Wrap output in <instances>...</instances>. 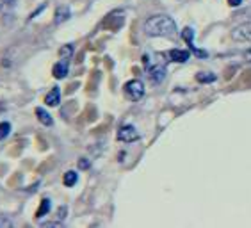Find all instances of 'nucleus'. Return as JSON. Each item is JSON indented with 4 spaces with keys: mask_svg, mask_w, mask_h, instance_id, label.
<instances>
[{
    "mask_svg": "<svg viewBox=\"0 0 251 228\" xmlns=\"http://www.w3.org/2000/svg\"><path fill=\"white\" fill-rule=\"evenodd\" d=\"M145 32L151 38H173L176 34V24L168 15H155L145 22Z\"/></svg>",
    "mask_w": 251,
    "mask_h": 228,
    "instance_id": "nucleus-1",
    "label": "nucleus"
},
{
    "mask_svg": "<svg viewBox=\"0 0 251 228\" xmlns=\"http://www.w3.org/2000/svg\"><path fill=\"white\" fill-rule=\"evenodd\" d=\"M125 97L132 102H137L141 98L145 97V84L141 82V80H128L125 84Z\"/></svg>",
    "mask_w": 251,
    "mask_h": 228,
    "instance_id": "nucleus-2",
    "label": "nucleus"
},
{
    "mask_svg": "<svg viewBox=\"0 0 251 228\" xmlns=\"http://www.w3.org/2000/svg\"><path fill=\"white\" fill-rule=\"evenodd\" d=\"M232 39L233 41H241V43H251V22L237 25L232 30Z\"/></svg>",
    "mask_w": 251,
    "mask_h": 228,
    "instance_id": "nucleus-3",
    "label": "nucleus"
},
{
    "mask_svg": "<svg viewBox=\"0 0 251 228\" xmlns=\"http://www.w3.org/2000/svg\"><path fill=\"white\" fill-rule=\"evenodd\" d=\"M118 139L123 141V143H134V141L139 139V132L134 125H123L118 130Z\"/></svg>",
    "mask_w": 251,
    "mask_h": 228,
    "instance_id": "nucleus-4",
    "label": "nucleus"
},
{
    "mask_svg": "<svg viewBox=\"0 0 251 228\" xmlns=\"http://www.w3.org/2000/svg\"><path fill=\"white\" fill-rule=\"evenodd\" d=\"M148 77H150V80L153 84H160L166 77V68L162 64H155V66H151L148 70Z\"/></svg>",
    "mask_w": 251,
    "mask_h": 228,
    "instance_id": "nucleus-5",
    "label": "nucleus"
},
{
    "mask_svg": "<svg viewBox=\"0 0 251 228\" xmlns=\"http://www.w3.org/2000/svg\"><path fill=\"white\" fill-rule=\"evenodd\" d=\"M168 55L175 63H187L189 57H191V52H189V50H182V49H173V50H169Z\"/></svg>",
    "mask_w": 251,
    "mask_h": 228,
    "instance_id": "nucleus-6",
    "label": "nucleus"
},
{
    "mask_svg": "<svg viewBox=\"0 0 251 228\" xmlns=\"http://www.w3.org/2000/svg\"><path fill=\"white\" fill-rule=\"evenodd\" d=\"M59 102H61V89L53 88L52 91L45 97V103H47V105H50V107H55V105H59Z\"/></svg>",
    "mask_w": 251,
    "mask_h": 228,
    "instance_id": "nucleus-7",
    "label": "nucleus"
},
{
    "mask_svg": "<svg viewBox=\"0 0 251 228\" xmlns=\"http://www.w3.org/2000/svg\"><path fill=\"white\" fill-rule=\"evenodd\" d=\"M53 77L55 78H64L68 75V59H63V61H59L55 66H53Z\"/></svg>",
    "mask_w": 251,
    "mask_h": 228,
    "instance_id": "nucleus-8",
    "label": "nucleus"
},
{
    "mask_svg": "<svg viewBox=\"0 0 251 228\" xmlns=\"http://www.w3.org/2000/svg\"><path fill=\"white\" fill-rule=\"evenodd\" d=\"M36 114H38V120L41 123H43L45 127H50V125H53V120H52V116H50L49 112L45 111V109H41V107H38L36 109Z\"/></svg>",
    "mask_w": 251,
    "mask_h": 228,
    "instance_id": "nucleus-9",
    "label": "nucleus"
},
{
    "mask_svg": "<svg viewBox=\"0 0 251 228\" xmlns=\"http://www.w3.org/2000/svg\"><path fill=\"white\" fill-rule=\"evenodd\" d=\"M70 7H66V5H63V7H59L57 11H55V24H63V22H66L68 18H70Z\"/></svg>",
    "mask_w": 251,
    "mask_h": 228,
    "instance_id": "nucleus-10",
    "label": "nucleus"
},
{
    "mask_svg": "<svg viewBox=\"0 0 251 228\" xmlns=\"http://www.w3.org/2000/svg\"><path fill=\"white\" fill-rule=\"evenodd\" d=\"M77 180H78L77 171H66V173H64L63 182H64V185H66V187H73V185L77 184Z\"/></svg>",
    "mask_w": 251,
    "mask_h": 228,
    "instance_id": "nucleus-11",
    "label": "nucleus"
},
{
    "mask_svg": "<svg viewBox=\"0 0 251 228\" xmlns=\"http://www.w3.org/2000/svg\"><path fill=\"white\" fill-rule=\"evenodd\" d=\"M196 80H198V82H214V80H216V75H214V73H198V75H196Z\"/></svg>",
    "mask_w": 251,
    "mask_h": 228,
    "instance_id": "nucleus-12",
    "label": "nucleus"
},
{
    "mask_svg": "<svg viewBox=\"0 0 251 228\" xmlns=\"http://www.w3.org/2000/svg\"><path fill=\"white\" fill-rule=\"evenodd\" d=\"M9 132H11V123H7V122L0 123V141L9 136Z\"/></svg>",
    "mask_w": 251,
    "mask_h": 228,
    "instance_id": "nucleus-13",
    "label": "nucleus"
},
{
    "mask_svg": "<svg viewBox=\"0 0 251 228\" xmlns=\"http://www.w3.org/2000/svg\"><path fill=\"white\" fill-rule=\"evenodd\" d=\"M50 210V200L49 198H45L43 200V203H41V207H39L38 210V218H41V216H45V214Z\"/></svg>",
    "mask_w": 251,
    "mask_h": 228,
    "instance_id": "nucleus-14",
    "label": "nucleus"
},
{
    "mask_svg": "<svg viewBox=\"0 0 251 228\" xmlns=\"http://www.w3.org/2000/svg\"><path fill=\"white\" fill-rule=\"evenodd\" d=\"M59 53H61V59H70V55L73 53V47L72 45H66V47L59 50Z\"/></svg>",
    "mask_w": 251,
    "mask_h": 228,
    "instance_id": "nucleus-15",
    "label": "nucleus"
},
{
    "mask_svg": "<svg viewBox=\"0 0 251 228\" xmlns=\"http://www.w3.org/2000/svg\"><path fill=\"white\" fill-rule=\"evenodd\" d=\"M193 36H194V30L191 29V27H187V29H184V32H182V38H184L189 45H193Z\"/></svg>",
    "mask_w": 251,
    "mask_h": 228,
    "instance_id": "nucleus-16",
    "label": "nucleus"
},
{
    "mask_svg": "<svg viewBox=\"0 0 251 228\" xmlns=\"http://www.w3.org/2000/svg\"><path fill=\"white\" fill-rule=\"evenodd\" d=\"M11 227H13V221L7 216L0 214V228H11Z\"/></svg>",
    "mask_w": 251,
    "mask_h": 228,
    "instance_id": "nucleus-17",
    "label": "nucleus"
},
{
    "mask_svg": "<svg viewBox=\"0 0 251 228\" xmlns=\"http://www.w3.org/2000/svg\"><path fill=\"white\" fill-rule=\"evenodd\" d=\"M242 0H228V4L232 5V7H237V5H241Z\"/></svg>",
    "mask_w": 251,
    "mask_h": 228,
    "instance_id": "nucleus-18",
    "label": "nucleus"
},
{
    "mask_svg": "<svg viewBox=\"0 0 251 228\" xmlns=\"http://www.w3.org/2000/svg\"><path fill=\"white\" fill-rule=\"evenodd\" d=\"M43 227H49V228H53V227H63V223H45Z\"/></svg>",
    "mask_w": 251,
    "mask_h": 228,
    "instance_id": "nucleus-19",
    "label": "nucleus"
},
{
    "mask_svg": "<svg viewBox=\"0 0 251 228\" xmlns=\"http://www.w3.org/2000/svg\"><path fill=\"white\" fill-rule=\"evenodd\" d=\"M244 57H246L248 61H250V63H251V49H248L246 52H244Z\"/></svg>",
    "mask_w": 251,
    "mask_h": 228,
    "instance_id": "nucleus-20",
    "label": "nucleus"
},
{
    "mask_svg": "<svg viewBox=\"0 0 251 228\" xmlns=\"http://www.w3.org/2000/svg\"><path fill=\"white\" fill-rule=\"evenodd\" d=\"M78 166H80V168H89V162H87V160H80Z\"/></svg>",
    "mask_w": 251,
    "mask_h": 228,
    "instance_id": "nucleus-21",
    "label": "nucleus"
},
{
    "mask_svg": "<svg viewBox=\"0 0 251 228\" xmlns=\"http://www.w3.org/2000/svg\"><path fill=\"white\" fill-rule=\"evenodd\" d=\"M5 4H9V5H15V4H16V0H5Z\"/></svg>",
    "mask_w": 251,
    "mask_h": 228,
    "instance_id": "nucleus-22",
    "label": "nucleus"
},
{
    "mask_svg": "<svg viewBox=\"0 0 251 228\" xmlns=\"http://www.w3.org/2000/svg\"><path fill=\"white\" fill-rule=\"evenodd\" d=\"M5 5V0H0V11H2V7Z\"/></svg>",
    "mask_w": 251,
    "mask_h": 228,
    "instance_id": "nucleus-23",
    "label": "nucleus"
}]
</instances>
